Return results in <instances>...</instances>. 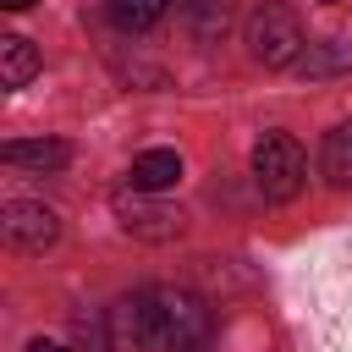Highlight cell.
Masks as SVG:
<instances>
[{"label":"cell","mask_w":352,"mask_h":352,"mask_svg":"<svg viewBox=\"0 0 352 352\" xmlns=\"http://www.w3.org/2000/svg\"><path fill=\"white\" fill-rule=\"evenodd\" d=\"M99 336H104V352H148V346H165V302L154 286L143 292H126L104 308L99 319Z\"/></svg>","instance_id":"1"},{"label":"cell","mask_w":352,"mask_h":352,"mask_svg":"<svg viewBox=\"0 0 352 352\" xmlns=\"http://www.w3.org/2000/svg\"><path fill=\"white\" fill-rule=\"evenodd\" d=\"M242 44H248V55H253L258 66H275V72H280V66H297V55L308 50L297 6H286V0L253 6V11H248V28H242Z\"/></svg>","instance_id":"2"},{"label":"cell","mask_w":352,"mask_h":352,"mask_svg":"<svg viewBox=\"0 0 352 352\" xmlns=\"http://www.w3.org/2000/svg\"><path fill=\"white\" fill-rule=\"evenodd\" d=\"M302 176H308V160L292 132H264L253 143V182L270 204H292L302 192Z\"/></svg>","instance_id":"3"},{"label":"cell","mask_w":352,"mask_h":352,"mask_svg":"<svg viewBox=\"0 0 352 352\" xmlns=\"http://www.w3.org/2000/svg\"><path fill=\"white\" fill-rule=\"evenodd\" d=\"M110 209H116L121 231H126V236H138V242H176V236L187 231V214H182L176 204L148 198L143 187H121V192L110 198Z\"/></svg>","instance_id":"4"},{"label":"cell","mask_w":352,"mask_h":352,"mask_svg":"<svg viewBox=\"0 0 352 352\" xmlns=\"http://www.w3.org/2000/svg\"><path fill=\"white\" fill-rule=\"evenodd\" d=\"M165 352H209L214 346V314L198 292L187 286H165Z\"/></svg>","instance_id":"5"},{"label":"cell","mask_w":352,"mask_h":352,"mask_svg":"<svg viewBox=\"0 0 352 352\" xmlns=\"http://www.w3.org/2000/svg\"><path fill=\"white\" fill-rule=\"evenodd\" d=\"M0 236L16 253H44L60 236V214L50 204H38V198H6L0 204Z\"/></svg>","instance_id":"6"},{"label":"cell","mask_w":352,"mask_h":352,"mask_svg":"<svg viewBox=\"0 0 352 352\" xmlns=\"http://www.w3.org/2000/svg\"><path fill=\"white\" fill-rule=\"evenodd\" d=\"M176 182H182V154L176 148H143L132 160V187L160 192V187H176Z\"/></svg>","instance_id":"7"},{"label":"cell","mask_w":352,"mask_h":352,"mask_svg":"<svg viewBox=\"0 0 352 352\" xmlns=\"http://www.w3.org/2000/svg\"><path fill=\"white\" fill-rule=\"evenodd\" d=\"M33 72H38L33 38L6 33V38H0V88H22V82H33Z\"/></svg>","instance_id":"8"},{"label":"cell","mask_w":352,"mask_h":352,"mask_svg":"<svg viewBox=\"0 0 352 352\" xmlns=\"http://www.w3.org/2000/svg\"><path fill=\"white\" fill-rule=\"evenodd\" d=\"M297 77H341V72H352V44H336V38H324V44H308L302 55H297V66H292Z\"/></svg>","instance_id":"9"},{"label":"cell","mask_w":352,"mask_h":352,"mask_svg":"<svg viewBox=\"0 0 352 352\" xmlns=\"http://www.w3.org/2000/svg\"><path fill=\"white\" fill-rule=\"evenodd\" d=\"M0 160H6V165H33V170H60V165L72 160V143H60V138H38V143H6V148H0Z\"/></svg>","instance_id":"10"},{"label":"cell","mask_w":352,"mask_h":352,"mask_svg":"<svg viewBox=\"0 0 352 352\" xmlns=\"http://www.w3.org/2000/svg\"><path fill=\"white\" fill-rule=\"evenodd\" d=\"M324 182L341 187V192H352V121H341V126L324 132Z\"/></svg>","instance_id":"11"},{"label":"cell","mask_w":352,"mask_h":352,"mask_svg":"<svg viewBox=\"0 0 352 352\" xmlns=\"http://www.w3.org/2000/svg\"><path fill=\"white\" fill-rule=\"evenodd\" d=\"M104 11H110V22L121 33H143L170 11V0H104Z\"/></svg>","instance_id":"12"},{"label":"cell","mask_w":352,"mask_h":352,"mask_svg":"<svg viewBox=\"0 0 352 352\" xmlns=\"http://www.w3.org/2000/svg\"><path fill=\"white\" fill-rule=\"evenodd\" d=\"M182 6H187V16H192L198 38H214V33H226V0H182Z\"/></svg>","instance_id":"13"},{"label":"cell","mask_w":352,"mask_h":352,"mask_svg":"<svg viewBox=\"0 0 352 352\" xmlns=\"http://www.w3.org/2000/svg\"><path fill=\"white\" fill-rule=\"evenodd\" d=\"M28 352H72V346H60V341H50V336H33Z\"/></svg>","instance_id":"14"},{"label":"cell","mask_w":352,"mask_h":352,"mask_svg":"<svg viewBox=\"0 0 352 352\" xmlns=\"http://www.w3.org/2000/svg\"><path fill=\"white\" fill-rule=\"evenodd\" d=\"M0 6H6V11H28L33 0H0Z\"/></svg>","instance_id":"15"},{"label":"cell","mask_w":352,"mask_h":352,"mask_svg":"<svg viewBox=\"0 0 352 352\" xmlns=\"http://www.w3.org/2000/svg\"><path fill=\"white\" fill-rule=\"evenodd\" d=\"M324 6H336V0H324Z\"/></svg>","instance_id":"16"}]
</instances>
